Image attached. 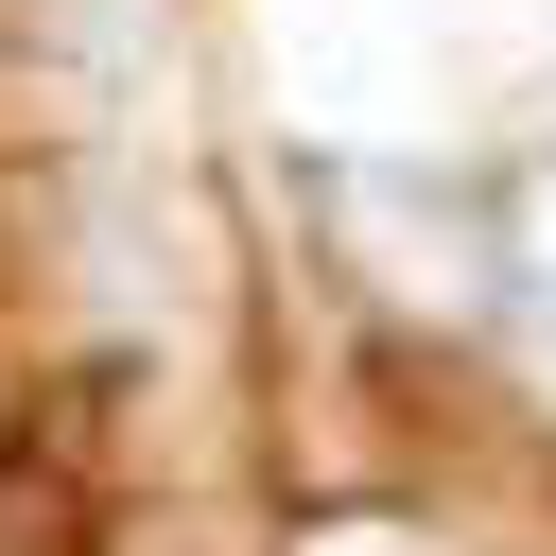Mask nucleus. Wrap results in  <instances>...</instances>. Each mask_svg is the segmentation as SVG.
<instances>
[{
    "mask_svg": "<svg viewBox=\"0 0 556 556\" xmlns=\"http://www.w3.org/2000/svg\"><path fill=\"white\" fill-rule=\"evenodd\" d=\"M504 295H521V330L556 365V156H521V191H504Z\"/></svg>",
    "mask_w": 556,
    "mask_h": 556,
    "instance_id": "obj_1",
    "label": "nucleus"
}]
</instances>
